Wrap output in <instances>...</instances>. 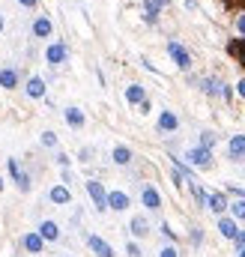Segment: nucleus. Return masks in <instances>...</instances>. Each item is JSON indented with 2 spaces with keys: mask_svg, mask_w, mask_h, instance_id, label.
Returning a JSON list of instances; mask_svg holds the SVG:
<instances>
[{
  "mask_svg": "<svg viewBox=\"0 0 245 257\" xmlns=\"http://www.w3.org/2000/svg\"><path fill=\"white\" fill-rule=\"evenodd\" d=\"M87 192H90V197H93V203H96V210H99V212H102V210H108V192L102 188V182L90 180V182H87Z\"/></svg>",
  "mask_w": 245,
  "mask_h": 257,
  "instance_id": "f257e3e1",
  "label": "nucleus"
},
{
  "mask_svg": "<svg viewBox=\"0 0 245 257\" xmlns=\"http://www.w3.org/2000/svg\"><path fill=\"white\" fill-rule=\"evenodd\" d=\"M188 165H195V167H213V152L198 147V150H188Z\"/></svg>",
  "mask_w": 245,
  "mask_h": 257,
  "instance_id": "f03ea898",
  "label": "nucleus"
},
{
  "mask_svg": "<svg viewBox=\"0 0 245 257\" xmlns=\"http://www.w3.org/2000/svg\"><path fill=\"white\" fill-rule=\"evenodd\" d=\"M168 51H170V57H173V63H177L180 69H188V66H191V57H188V51H185L180 42H168Z\"/></svg>",
  "mask_w": 245,
  "mask_h": 257,
  "instance_id": "7ed1b4c3",
  "label": "nucleus"
},
{
  "mask_svg": "<svg viewBox=\"0 0 245 257\" xmlns=\"http://www.w3.org/2000/svg\"><path fill=\"white\" fill-rule=\"evenodd\" d=\"M87 245L93 248V254H96V257H117V254H114V248L105 242L102 236H87Z\"/></svg>",
  "mask_w": 245,
  "mask_h": 257,
  "instance_id": "20e7f679",
  "label": "nucleus"
},
{
  "mask_svg": "<svg viewBox=\"0 0 245 257\" xmlns=\"http://www.w3.org/2000/svg\"><path fill=\"white\" fill-rule=\"evenodd\" d=\"M144 207H147V210H159V207H162V197H159V192H155L153 185L144 188Z\"/></svg>",
  "mask_w": 245,
  "mask_h": 257,
  "instance_id": "39448f33",
  "label": "nucleus"
},
{
  "mask_svg": "<svg viewBox=\"0 0 245 257\" xmlns=\"http://www.w3.org/2000/svg\"><path fill=\"white\" fill-rule=\"evenodd\" d=\"M177 126H180L177 114H170V111H162V117H159V129H162V132H173Z\"/></svg>",
  "mask_w": 245,
  "mask_h": 257,
  "instance_id": "423d86ee",
  "label": "nucleus"
},
{
  "mask_svg": "<svg viewBox=\"0 0 245 257\" xmlns=\"http://www.w3.org/2000/svg\"><path fill=\"white\" fill-rule=\"evenodd\" d=\"M108 207H111V210H117V212H120V210H126V207H129V195H122V192H111V195H108Z\"/></svg>",
  "mask_w": 245,
  "mask_h": 257,
  "instance_id": "0eeeda50",
  "label": "nucleus"
},
{
  "mask_svg": "<svg viewBox=\"0 0 245 257\" xmlns=\"http://www.w3.org/2000/svg\"><path fill=\"white\" fill-rule=\"evenodd\" d=\"M227 150H230L233 159L245 156V135H233V138H230V147H227Z\"/></svg>",
  "mask_w": 245,
  "mask_h": 257,
  "instance_id": "6e6552de",
  "label": "nucleus"
},
{
  "mask_svg": "<svg viewBox=\"0 0 245 257\" xmlns=\"http://www.w3.org/2000/svg\"><path fill=\"white\" fill-rule=\"evenodd\" d=\"M218 230H221L227 239H236V233H239V227H236L233 218H221V221H218Z\"/></svg>",
  "mask_w": 245,
  "mask_h": 257,
  "instance_id": "1a4fd4ad",
  "label": "nucleus"
},
{
  "mask_svg": "<svg viewBox=\"0 0 245 257\" xmlns=\"http://www.w3.org/2000/svg\"><path fill=\"white\" fill-rule=\"evenodd\" d=\"M24 248H27L30 254H39V251H42V236H39V233H27V236H24Z\"/></svg>",
  "mask_w": 245,
  "mask_h": 257,
  "instance_id": "9d476101",
  "label": "nucleus"
},
{
  "mask_svg": "<svg viewBox=\"0 0 245 257\" xmlns=\"http://www.w3.org/2000/svg\"><path fill=\"white\" fill-rule=\"evenodd\" d=\"M129 227H132L135 236H147V233H150V225H147V218H144V215H135Z\"/></svg>",
  "mask_w": 245,
  "mask_h": 257,
  "instance_id": "9b49d317",
  "label": "nucleus"
},
{
  "mask_svg": "<svg viewBox=\"0 0 245 257\" xmlns=\"http://www.w3.org/2000/svg\"><path fill=\"white\" fill-rule=\"evenodd\" d=\"M63 60H66V45H51V48H48V63L57 66V63H63Z\"/></svg>",
  "mask_w": 245,
  "mask_h": 257,
  "instance_id": "f8f14e48",
  "label": "nucleus"
},
{
  "mask_svg": "<svg viewBox=\"0 0 245 257\" xmlns=\"http://www.w3.org/2000/svg\"><path fill=\"white\" fill-rule=\"evenodd\" d=\"M39 236H42V239H57V236H60V227L54 225V221H42Z\"/></svg>",
  "mask_w": 245,
  "mask_h": 257,
  "instance_id": "ddd939ff",
  "label": "nucleus"
},
{
  "mask_svg": "<svg viewBox=\"0 0 245 257\" xmlns=\"http://www.w3.org/2000/svg\"><path fill=\"white\" fill-rule=\"evenodd\" d=\"M15 84H18V72H15V69H3V72H0V87H15Z\"/></svg>",
  "mask_w": 245,
  "mask_h": 257,
  "instance_id": "4468645a",
  "label": "nucleus"
},
{
  "mask_svg": "<svg viewBox=\"0 0 245 257\" xmlns=\"http://www.w3.org/2000/svg\"><path fill=\"white\" fill-rule=\"evenodd\" d=\"M126 99L132 102V105H141V102H144V87H141V84H132V87L126 90Z\"/></svg>",
  "mask_w": 245,
  "mask_h": 257,
  "instance_id": "2eb2a0df",
  "label": "nucleus"
},
{
  "mask_svg": "<svg viewBox=\"0 0 245 257\" xmlns=\"http://www.w3.org/2000/svg\"><path fill=\"white\" fill-rule=\"evenodd\" d=\"M27 93H30L33 99L45 96V84H42V78H30V81H27Z\"/></svg>",
  "mask_w": 245,
  "mask_h": 257,
  "instance_id": "dca6fc26",
  "label": "nucleus"
},
{
  "mask_svg": "<svg viewBox=\"0 0 245 257\" xmlns=\"http://www.w3.org/2000/svg\"><path fill=\"white\" fill-rule=\"evenodd\" d=\"M66 123H69V126H75V129H81V126H84V111L69 108V111H66Z\"/></svg>",
  "mask_w": 245,
  "mask_h": 257,
  "instance_id": "f3484780",
  "label": "nucleus"
},
{
  "mask_svg": "<svg viewBox=\"0 0 245 257\" xmlns=\"http://www.w3.org/2000/svg\"><path fill=\"white\" fill-rule=\"evenodd\" d=\"M206 207L213 210V212H224V210H227V200H224V195H209Z\"/></svg>",
  "mask_w": 245,
  "mask_h": 257,
  "instance_id": "a211bd4d",
  "label": "nucleus"
},
{
  "mask_svg": "<svg viewBox=\"0 0 245 257\" xmlns=\"http://www.w3.org/2000/svg\"><path fill=\"white\" fill-rule=\"evenodd\" d=\"M227 51H230V54L245 66V39H236V42H230V48H227Z\"/></svg>",
  "mask_w": 245,
  "mask_h": 257,
  "instance_id": "6ab92c4d",
  "label": "nucleus"
},
{
  "mask_svg": "<svg viewBox=\"0 0 245 257\" xmlns=\"http://www.w3.org/2000/svg\"><path fill=\"white\" fill-rule=\"evenodd\" d=\"M168 3V0H147V21H155V15H159V9Z\"/></svg>",
  "mask_w": 245,
  "mask_h": 257,
  "instance_id": "aec40b11",
  "label": "nucleus"
},
{
  "mask_svg": "<svg viewBox=\"0 0 245 257\" xmlns=\"http://www.w3.org/2000/svg\"><path fill=\"white\" fill-rule=\"evenodd\" d=\"M114 162H117V165H129V162H132V150H129V147H117V150H114Z\"/></svg>",
  "mask_w": 245,
  "mask_h": 257,
  "instance_id": "412c9836",
  "label": "nucleus"
},
{
  "mask_svg": "<svg viewBox=\"0 0 245 257\" xmlns=\"http://www.w3.org/2000/svg\"><path fill=\"white\" fill-rule=\"evenodd\" d=\"M69 197H72V195H69V188H63V185L51 188V200H54V203H69Z\"/></svg>",
  "mask_w": 245,
  "mask_h": 257,
  "instance_id": "4be33fe9",
  "label": "nucleus"
},
{
  "mask_svg": "<svg viewBox=\"0 0 245 257\" xmlns=\"http://www.w3.org/2000/svg\"><path fill=\"white\" fill-rule=\"evenodd\" d=\"M33 33H36V36H48V33H51V21L48 18H36V21H33Z\"/></svg>",
  "mask_w": 245,
  "mask_h": 257,
  "instance_id": "5701e85b",
  "label": "nucleus"
},
{
  "mask_svg": "<svg viewBox=\"0 0 245 257\" xmlns=\"http://www.w3.org/2000/svg\"><path fill=\"white\" fill-rule=\"evenodd\" d=\"M221 87H224V84H218V81H203V90H206L209 96H213V93H221Z\"/></svg>",
  "mask_w": 245,
  "mask_h": 257,
  "instance_id": "b1692460",
  "label": "nucleus"
},
{
  "mask_svg": "<svg viewBox=\"0 0 245 257\" xmlns=\"http://www.w3.org/2000/svg\"><path fill=\"white\" fill-rule=\"evenodd\" d=\"M213 144H215V135H213V132H203V135H200V147H203V150H209Z\"/></svg>",
  "mask_w": 245,
  "mask_h": 257,
  "instance_id": "393cba45",
  "label": "nucleus"
},
{
  "mask_svg": "<svg viewBox=\"0 0 245 257\" xmlns=\"http://www.w3.org/2000/svg\"><path fill=\"white\" fill-rule=\"evenodd\" d=\"M230 210H233V215H236V218H245V200H236Z\"/></svg>",
  "mask_w": 245,
  "mask_h": 257,
  "instance_id": "a878e982",
  "label": "nucleus"
},
{
  "mask_svg": "<svg viewBox=\"0 0 245 257\" xmlns=\"http://www.w3.org/2000/svg\"><path fill=\"white\" fill-rule=\"evenodd\" d=\"M42 144H45V147H54V144H57V135H54V132H45V135H42Z\"/></svg>",
  "mask_w": 245,
  "mask_h": 257,
  "instance_id": "bb28decb",
  "label": "nucleus"
},
{
  "mask_svg": "<svg viewBox=\"0 0 245 257\" xmlns=\"http://www.w3.org/2000/svg\"><path fill=\"white\" fill-rule=\"evenodd\" d=\"M126 251H129V254H132V257H141V248H138V245H135V242H129V245H126Z\"/></svg>",
  "mask_w": 245,
  "mask_h": 257,
  "instance_id": "cd10ccee",
  "label": "nucleus"
},
{
  "mask_svg": "<svg viewBox=\"0 0 245 257\" xmlns=\"http://www.w3.org/2000/svg\"><path fill=\"white\" fill-rule=\"evenodd\" d=\"M224 3L230 6V9H239V6H245V0H224Z\"/></svg>",
  "mask_w": 245,
  "mask_h": 257,
  "instance_id": "c85d7f7f",
  "label": "nucleus"
},
{
  "mask_svg": "<svg viewBox=\"0 0 245 257\" xmlns=\"http://www.w3.org/2000/svg\"><path fill=\"white\" fill-rule=\"evenodd\" d=\"M236 245H239V251L245 248V230H239V233H236Z\"/></svg>",
  "mask_w": 245,
  "mask_h": 257,
  "instance_id": "c756f323",
  "label": "nucleus"
},
{
  "mask_svg": "<svg viewBox=\"0 0 245 257\" xmlns=\"http://www.w3.org/2000/svg\"><path fill=\"white\" fill-rule=\"evenodd\" d=\"M162 230H165V236H168V239H177V233H173V230H170L168 225H162Z\"/></svg>",
  "mask_w": 245,
  "mask_h": 257,
  "instance_id": "7c9ffc66",
  "label": "nucleus"
},
{
  "mask_svg": "<svg viewBox=\"0 0 245 257\" xmlns=\"http://www.w3.org/2000/svg\"><path fill=\"white\" fill-rule=\"evenodd\" d=\"M159 257H177V251H173V248H165V251H159Z\"/></svg>",
  "mask_w": 245,
  "mask_h": 257,
  "instance_id": "2f4dec72",
  "label": "nucleus"
},
{
  "mask_svg": "<svg viewBox=\"0 0 245 257\" xmlns=\"http://www.w3.org/2000/svg\"><path fill=\"white\" fill-rule=\"evenodd\" d=\"M18 3H21V6H30V9H33V6L39 3V0H18Z\"/></svg>",
  "mask_w": 245,
  "mask_h": 257,
  "instance_id": "473e14b6",
  "label": "nucleus"
},
{
  "mask_svg": "<svg viewBox=\"0 0 245 257\" xmlns=\"http://www.w3.org/2000/svg\"><path fill=\"white\" fill-rule=\"evenodd\" d=\"M230 192H233V195H239V197H245V188H236V185H230Z\"/></svg>",
  "mask_w": 245,
  "mask_h": 257,
  "instance_id": "72a5a7b5",
  "label": "nucleus"
},
{
  "mask_svg": "<svg viewBox=\"0 0 245 257\" xmlns=\"http://www.w3.org/2000/svg\"><path fill=\"white\" fill-rule=\"evenodd\" d=\"M236 27H239V33H245V15L239 18V24H236Z\"/></svg>",
  "mask_w": 245,
  "mask_h": 257,
  "instance_id": "f704fd0d",
  "label": "nucleus"
},
{
  "mask_svg": "<svg viewBox=\"0 0 245 257\" xmlns=\"http://www.w3.org/2000/svg\"><path fill=\"white\" fill-rule=\"evenodd\" d=\"M239 96H245V78L239 81Z\"/></svg>",
  "mask_w": 245,
  "mask_h": 257,
  "instance_id": "c9c22d12",
  "label": "nucleus"
},
{
  "mask_svg": "<svg viewBox=\"0 0 245 257\" xmlns=\"http://www.w3.org/2000/svg\"><path fill=\"white\" fill-rule=\"evenodd\" d=\"M0 30H3V15H0Z\"/></svg>",
  "mask_w": 245,
  "mask_h": 257,
  "instance_id": "e433bc0d",
  "label": "nucleus"
},
{
  "mask_svg": "<svg viewBox=\"0 0 245 257\" xmlns=\"http://www.w3.org/2000/svg\"><path fill=\"white\" fill-rule=\"evenodd\" d=\"M239 257H245V248H242V251H239Z\"/></svg>",
  "mask_w": 245,
  "mask_h": 257,
  "instance_id": "4c0bfd02",
  "label": "nucleus"
},
{
  "mask_svg": "<svg viewBox=\"0 0 245 257\" xmlns=\"http://www.w3.org/2000/svg\"><path fill=\"white\" fill-rule=\"evenodd\" d=\"M0 188H3V180H0Z\"/></svg>",
  "mask_w": 245,
  "mask_h": 257,
  "instance_id": "58836bf2",
  "label": "nucleus"
}]
</instances>
